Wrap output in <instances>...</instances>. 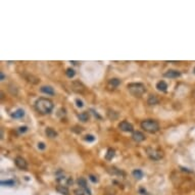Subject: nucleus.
<instances>
[{
  "instance_id": "obj_25",
  "label": "nucleus",
  "mask_w": 195,
  "mask_h": 195,
  "mask_svg": "<svg viewBox=\"0 0 195 195\" xmlns=\"http://www.w3.org/2000/svg\"><path fill=\"white\" fill-rule=\"evenodd\" d=\"M76 103H77V106L78 107H83V101H82L81 99H79V98H77L76 99Z\"/></svg>"
},
{
  "instance_id": "obj_22",
  "label": "nucleus",
  "mask_w": 195,
  "mask_h": 195,
  "mask_svg": "<svg viewBox=\"0 0 195 195\" xmlns=\"http://www.w3.org/2000/svg\"><path fill=\"white\" fill-rule=\"evenodd\" d=\"M116 114V111H111V109H108V112H107V116H108L109 119H111V120H116V119H118V116H114V114Z\"/></svg>"
},
{
  "instance_id": "obj_30",
  "label": "nucleus",
  "mask_w": 195,
  "mask_h": 195,
  "mask_svg": "<svg viewBox=\"0 0 195 195\" xmlns=\"http://www.w3.org/2000/svg\"><path fill=\"white\" fill-rule=\"evenodd\" d=\"M4 78H5V76H4V74H3V73H2V72H0V80H1V81H3Z\"/></svg>"
},
{
  "instance_id": "obj_19",
  "label": "nucleus",
  "mask_w": 195,
  "mask_h": 195,
  "mask_svg": "<svg viewBox=\"0 0 195 195\" xmlns=\"http://www.w3.org/2000/svg\"><path fill=\"white\" fill-rule=\"evenodd\" d=\"M132 175L134 176V178H136V179H138V180H140V179H142L143 178V172L141 171V170H134L133 171V173H132Z\"/></svg>"
},
{
  "instance_id": "obj_31",
  "label": "nucleus",
  "mask_w": 195,
  "mask_h": 195,
  "mask_svg": "<svg viewBox=\"0 0 195 195\" xmlns=\"http://www.w3.org/2000/svg\"><path fill=\"white\" fill-rule=\"evenodd\" d=\"M93 111V114H94V116H97V118H98V119H101V116H99V114H97V112H96L95 111H93V109H92V111Z\"/></svg>"
},
{
  "instance_id": "obj_6",
  "label": "nucleus",
  "mask_w": 195,
  "mask_h": 195,
  "mask_svg": "<svg viewBox=\"0 0 195 195\" xmlns=\"http://www.w3.org/2000/svg\"><path fill=\"white\" fill-rule=\"evenodd\" d=\"M15 166H17L20 170H26L27 167H28V164H27V162L25 160V158H23L22 156H17V157H15Z\"/></svg>"
},
{
  "instance_id": "obj_27",
  "label": "nucleus",
  "mask_w": 195,
  "mask_h": 195,
  "mask_svg": "<svg viewBox=\"0 0 195 195\" xmlns=\"http://www.w3.org/2000/svg\"><path fill=\"white\" fill-rule=\"evenodd\" d=\"M27 130H28V127H26V126H24V127H20V129H19V131L20 133H25V132H27Z\"/></svg>"
},
{
  "instance_id": "obj_15",
  "label": "nucleus",
  "mask_w": 195,
  "mask_h": 195,
  "mask_svg": "<svg viewBox=\"0 0 195 195\" xmlns=\"http://www.w3.org/2000/svg\"><path fill=\"white\" fill-rule=\"evenodd\" d=\"M45 133H46L47 137H49V138H56L57 137V132L54 129H52V128H46V130H45Z\"/></svg>"
},
{
  "instance_id": "obj_3",
  "label": "nucleus",
  "mask_w": 195,
  "mask_h": 195,
  "mask_svg": "<svg viewBox=\"0 0 195 195\" xmlns=\"http://www.w3.org/2000/svg\"><path fill=\"white\" fill-rule=\"evenodd\" d=\"M141 128L148 133H156L159 130V125L154 120H145L141 123Z\"/></svg>"
},
{
  "instance_id": "obj_28",
  "label": "nucleus",
  "mask_w": 195,
  "mask_h": 195,
  "mask_svg": "<svg viewBox=\"0 0 195 195\" xmlns=\"http://www.w3.org/2000/svg\"><path fill=\"white\" fill-rule=\"evenodd\" d=\"M89 178H90V180L92 181L93 183H96V182H97V181H98V180H97V178H96L95 176H93V175H90V176H89Z\"/></svg>"
},
{
  "instance_id": "obj_20",
  "label": "nucleus",
  "mask_w": 195,
  "mask_h": 195,
  "mask_svg": "<svg viewBox=\"0 0 195 195\" xmlns=\"http://www.w3.org/2000/svg\"><path fill=\"white\" fill-rule=\"evenodd\" d=\"M65 75H66V77L68 78L72 79V78L75 77L76 72H75V70H73L72 68H66V71H65Z\"/></svg>"
},
{
  "instance_id": "obj_4",
  "label": "nucleus",
  "mask_w": 195,
  "mask_h": 195,
  "mask_svg": "<svg viewBox=\"0 0 195 195\" xmlns=\"http://www.w3.org/2000/svg\"><path fill=\"white\" fill-rule=\"evenodd\" d=\"M146 153L149 156V158L152 160H159L164 157V152L159 149H155V148H151V147H148L146 149Z\"/></svg>"
},
{
  "instance_id": "obj_24",
  "label": "nucleus",
  "mask_w": 195,
  "mask_h": 195,
  "mask_svg": "<svg viewBox=\"0 0 195 195\" xmlns=\"http://www.w3.org/2000/svg\"><path fill=\"white\" fill-rule=\"evenodd\" d=\"M45 147H46V145H45L44 142H39L38 143V148L41 149V150H44Z\"/></svg>"
},
{
  "instance_id": "obj_10",
  "label": "nucleus",
  "mask_w": 195,
  "mask_h": 195,
  "mask_svg": "<svg viewBox=\"0 0 195 195\" xmlns=\"http://www.w3.org/2000/svg\"><path fill=\"white\" fill-rule=\"evenodd\" d=\"M41 92L47 94V95H54L55 92H54V89L52 88L51 86H42L40 88Z\"/></svg>"
},
{
  "instance_id": "obj_9",
  "label": "nucleus",
  "mask_w": 195,
  "mask_h": 195,
  "mask_svg": "<svg viewBox=\"0 0 195 195\" xmlns=\"http://www.w3.org/2000/svg\"><path fill=\"white\" fill-rule=\"evenodd\" d=\"M77 183H78V185L80 186V188H82V189H85V191L88 192L89 195H91V191L88 189V186H87V181L85 180L84 178H79V179H78V181H77Z\"/></svg>"
},
{
  "instance_id": "obj_14",
  "label": "nucleus",
  "mask_w": 195,
  "mask_h": 195,
  "mask_svg": "<svg viewBox=\"0 0 195 195\" xmlns=\"http://www.w3.org/2000/svg\"><path fill=\"white\" fill-rule=\"evenodd\" d=\"M121 84V80L118 78H112L108 81V87H112V89H116Z\"/></svg>"
},
{
  "instance_id": "obj_17",
  "label": "nucleus",
  "mask_w": 195,
  "mask_h": 195,
  "mask_svg": "<svg viewBox=\"0 0 195 195\" xmlns=\"http://www.w3.org/2000/svg\"><path fill=\"white\" fill-rule=\"evenodd\" d=\"M114 155H116V150L112 148H108L106 151V154H105V159L106 160H111L112 158L114 157Z\"/></svg>"
},
{
  "instance_id": "obj_1",
  "label": "nucleus",
  "mask_w": 195,
  "mask_h": 195,
  "mask_svg": "<svg viewBox=\"0 0 195 195\" xmlns=\"http://www.w3.org/2000/svg\"><path fill=\"white\" fill-rule=\"evenodd\" d=\"M53 107H54L53 102L50 99H48V98H43V97L39 98L35 102L36 111L43 114H50L52 111V109H53Z\"/></svg>"
},
{
  "instance_id": "obj_21",
  "label": "nucleus",
  "mask_w": 195,
  "mask_h": 195,
  "mask_svg": "<svg viewBox=\"0 0 195 195\" xmlns=\"http://www.w3.org/2000/svg\"><path fill=\"white\" fill-rule=\"evenodd\" d=\"M2 186H13L15 185V181L13 180H6V181H1Z\"/></svg>"
},
{
  "instance_id": "obj_18",
  "label": "nucleus",
  "mask_w": 195,
  "mask_h": 195,
  "mask_svg": "<svg viewBox=\"0 0 195 195\" xmlns=\"http://www.w3.org/2000/svg\"><path fill=\"white\" fill-rule=\"evenodd\" d=\"M78 118H79L80 121H82V122H84V123H85V122H88L89 121L90 114H89L88 111H84V112H82V114H78Z\"/></svg>"
},
{
  "instance_id": "obj_26",
  "label": "nucleus",
  "mask_w": 195,
  "mask_h": 195,
  "mask_svg": "<svg viewBox=\"0 0 195 195\" xmlns=\"http://www.w3.org/2000/svg\"><path fill=\"white\" fill-rule=\"evenodd\" d=\"M74 193L76 195H84V191L82 189H76L74 191Z\"/></svg>"
},
{
  "instance_id": "obj_16",
  "label": "nucleus",
  "mask_w": 195,
  "mask_h": 195,
  "mask_svg": "<svg viewBox=\"0 0 195 195\" xmlns=\"http://www.w3.org/2000/svg\"><path fill=\"white\" fill-rule=\"evenodd\" d=\"M56 191L59 192L60 194L63 195H68V186H63V185H58L56 187Z\"/></svg>"
},
{
  "instance_id": "obj_13",
  "label": "nucleus",
  "mask_w": 195,
  "mask_h": 195,
  "mask_svg": "<svg viewBox=\"0 0 195 195\" xmlns=\"http://www.w3.org/2000/svg\"><path fill=\"white\" fill-rule=\"evenodd\" d=\"M24 116H25V111L22 108L17 109L15 112L11 114V118H13V119H22Z\"/></svg>"
},
{
  "instance_id": "obj_32",
  "label": "nucleus",
  "mask_w": 195,
  "mask_h": 195,
  "mask_svg": "<svg viewBox=\"0 0 195 195\" xmlns=\"http://www.w3.org/2000/svg\"><path fill=\"white\" fill-rule=\"evenodd\" d=\"M192 96H193V98L195 99V90L193 91V93H192Z\"/></svg>"
},
{
  "instance_id": "obj_7",
  "label": "nucleus",
  "mask_w": 195,
  "mask_h": 195,
  "mask_svg": "<svg viewBox=\"0 0 195 195\" xmlns=\"http://www.w3.org/2000/svg\"><path fill=\"white\" fill-rule=\"evenodd\" d=\"M145 135L143 134L142 132H140V131H135V132H133V134H132V139L134 140L135 142H142V141H144L145 140Z\"/></svg>"
},
{
  "instance_id": "obj_8",
  "label": "nucleus",
  "mask_w": 195,
  "mask_h": 195,
  "mask_svg": "<svg viewBox=\"0 0 195 195\" xmlns=\"http://www.w3.org/2000/svg\"><path fill=\"white\" fill-rule=\"evenodd\" d=\"M180 76L181 73L176 70H169L164 74V77L169 78V79H176V78H179Z\"/></svg>"
},
{
  "instance_id": "obj_33",
  "label": "nucleus",
  "mask_w": 195,
  "mask_h": 195,
  "mask_svg": "<svg viewBox=\"0 0 195 195\" xmlns=\"http://www.w3.org/2000/svg\"><path fill=\"white\" fill-rule=\"evenodd\" d=\"M194 74H195V68H194Z\"/></svg>"
},
{
  "instance_id": "obj_2",
  "label": "nucleus",
  "mask_w": 195,
  "mask_h": 195,
  "mask_svg": "<svg viewBox=\"0 0 195 195\" xmlns=\"http://www.w3.org/2000/svg\"><path fill=\"white\" fill-rule=\"evenodd\" d=\"M129 92L135 97H141L146 92V87L142 83H130L127 86Z\"/></svg>"
},
{
  "instance_id": "obj_12",
  "label": "nucleus",
  "mask_w": 195,
  "mask_h": 195,
  "mask_svg": "<svg viewBox=\"0 0 195 195\" xmlns=\"http://www.w3.org/2000/svg\"><path fill=\"white\" fill-rule=\"evenodd\" d=\"M156 89L160 92H166L167 90V84L164 81H159L156 84Z\"/></svg>"
},
{
  "instance_id": "obj_11",
  "label": "nucleus",
  "mask_w": 195,
  "mask_h": 195,
  "mask_svg": "<svg viewBox=\"0 0 195 195\" xmlns=\"http://www.w3.org/2000/svg\"><path fill=\"white\" fill-rule=\"evenodd\" d=\"M159 103V99L157 98L156 95H149L148 99H147V104L148 105H156Z\"/></svg>"
},
{
  "instance_id": "obj_23",
  "label": "nucleus",
  "mask_w": 195,
  "mask_h": 195,
  "mask_svg": "<svg viewBox=\"0 0 195 195\" xmlns=\"http://www.w3.org/2000/svg\"><path fill=\"white\" fill-rule=\"evenodd\" d=\"M85 141H88V142H93L94 140H95V137L93 136V135H86L85 136Z\"/></svg>"
},
{
  "instance_id": "obj_5",
  "label": "nucleus",
  "mask_w": 195,
  "mask_h": 195,
  "mask_svg": "<svg viewBox=\"0 0 195 195\" xmlns=\"http://www.w3.org/2000/svg\"><path fill=\"white\" fill-rule=\"evenodd\" d=\"M119 129L123 132H134V127L131 123H129L128 121H123L119 124Z\"/></svg>"
},
{
  "instance_id": "obj_29",
  "label": "nucleus",
  "mask_w": 195,
  "mask_h": 195,
  "mask_svg": "<svg viewBox=\"0 0 195 195\" xmlns=\"http://www.w3.org/2000/svg\"><path fill=\"white\" fill-rule=\"evenodd\" d=\"M139 192H140V193H141L142 195H146V194H147V193H146V190L143 189V188H141V189L139 190Z\"/></svg>"
}]
</instances>
